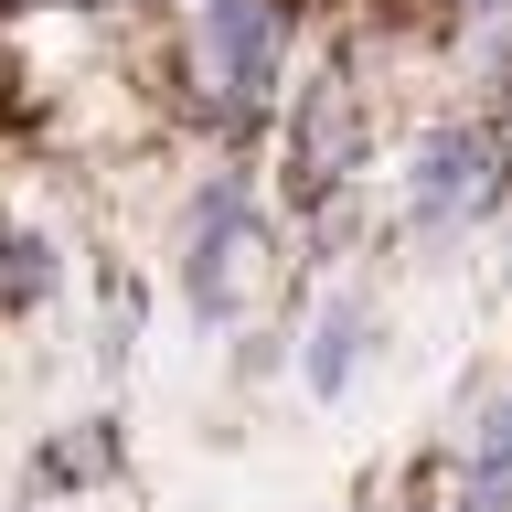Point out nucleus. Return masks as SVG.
<instances>
[{
    "instance_id": "1",
    "label": "nucleus",
    "mask_w": 512,
    "mask_h": 512,
    "mask_svg": "<svg viewBox=\"0 0 512 512\" xmlns=\"http://www.w3.org/2000/svg\"><path fill=\"white\" fill-rule=\"evenodd\" d=\"M267 256H278V235H267V192H256V171L214 160V171L192 182L182 224H171L182 310L203 320V331H235V320L256 310V288H267Z\"/></svg>"
},
{
    "instance_id": "2",
    "label": "nucleus",
    "mask_w": 512,
    "mask_h": 512,
    "mask_svg": "<svg viewBox=\"0 0 512 512\" xmlns=\"http://www.w3.org/2000/svg\"><path fill=\"white\" fill-rule=\"evenodd\" d=\"M299 0H192V118L214 139H246L288 86Z\"/></svg>"
},
{
    "instance_id": "3",
    "label": "nucleus",
    "mask_w": 512,
    "mask_h": 512,
    "mask_svg": "<svg viewBox=\"0 0 512 512\" xmlns=\"http://www.w3.org/2000/svg\"><path fill=\"white\" fill-rule=\"evenodd\" d=\"M512 203V139L491 118H448L416 139V160L395 171V214L416 246H459Z\"/></svg>"
},
{
    "instance_id": "4",
    "label": "nucleus",
    "mask_w": 512,
    "mask_h": 512,
    "mask_svg": "<svg viewBox=\"0 0 512 512\" xmlns=\"http://www.w3.org/2000/svg\"><path fill=\"white\" fill-rule=\"evenodd\" d=\"M363 150H374V96H363V75H352V64L299 75V96L278 107V182H288V203H299V214L342 203Z\"/></svg>"
},
{
    "instance_id": "5",
    "label": "nucleus",
    "mask_w": 512,
    "mask_h": 512,
    "mask_svg": "<svg viewBox=\"0 0 512 512\" xmlns=\"http://www.w3.org/2000/svg\"><path fill=\"white\" fill-rule=\"evenodd\" d=\"M438 512H512V374L459 406V448H448Z\"/></svg>"
},
{
    "instance_id": "6",
    "label": "nucleus",
    "mask_w": 512,
    "mask_h": 512,
    "mask_svg": "<svg viewBox=\"0 0 512 512\" xmlns=\"http://www.w3.org/2000/svg\"><path fill=\"white\" fill-rule=\"evenodd\" d=\"M384 352V320H374V288H331L310 320H299V395L310 406H342L363 363Z\"/></svg>"
},
{
    "instance_id": "7",
    "label": "nucleus",
    "mask_w": 512,
    "mask_h": 512,
    "mask_svg": "<svg viewBox=\"0 0 512 512\" xmlns=\"http://www.w3.org/2000/svg\"><path fill=\"white\" fill-rule=\"evenodd\" d=\"M64 11H118V0H64Z\"/></svg>"
}]
</instances>
